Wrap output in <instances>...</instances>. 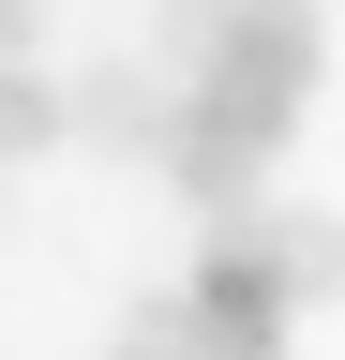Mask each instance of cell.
I'll return each instance as SVG.
<instances>
[{
	"label": "cell",
	"mask_w": 345,
	"mask_h": 360,
	"mask_svg": "<svg viewBox=\"0 0 345 360\" xmlns=\"http://www.w3.org/2000/svg\"><path fill=\"white\" fill-rule=\"evenodd\" d=\"M165 105H181V75H150V60L60 75V135H75V150H105V165H150V150H165Z\"/></svg>",
	"instance_id": "3957f363"
},
{
	"label": "cell",
	"mask_w": 345,
	"mask_h": 360,
	"mask_svg": "<svg viewBox=\"0 0 345 360\" xmlns=\"http://www.w3.org/2000/svg\"><path fill=\"white\" fill-rule=\"evenodd\" d=\"M30 150H60V75H30V45L0 60V165H30Z\"/></svg>",
	"instance_id": "5b68a950"
},
{
	"label": "cell",
	"mask_w": 345,
	"mask_h": 360,
	"mask_svg": "<svg viewBox=\"0 0 345 360\" xmlns=\"http://www.w3.org/2000/svg\"><path fill=\"white\" fill-rule=\"evenodd\" d=\"M226 240H255L285 300H345V210H226Z\"/></svg>",
	"instance_id": "277c9868"
},
{
	"label": "cell",
	"mask_w": 345,
	"mask_h": 360,
	"mask_svg": "<svg viewBox=\"0 0 345 360\" xmlns=\"http://www.w3.org/2000/svg\"><path fill=\"white\" fill-rule=\"evenodd\" d=\"M120 360H181V345H165V330H120Z\"/></svg>",
	"instance_id": "52a82bcc"
},
{
	"label": "cell",
	"mask_w": 345,
	"mask_h": 360,
	"mask_svg": "<svg viewBox=\"0 0 345 360\" xmlns=\"http://www.w3.org/2000/svg\"><path fill=\"white\" fill-rule=\"evenodd\" d=\"M136 330H165L181 360H285L300 300L271 285V270H255V240H226V225H210V255H195L165 300H136Z\"/></svg>",
	"instance_id": "6da1fadb"
},
{
	"label": "cell",
	"mask_w": 345,
	"mask_h": 360,
	"mask_svg": "<svg viewBox=\"0 0 345 360\" xmlns=\"http://www.w3.org/2000/svg\"><path fill=\"white\" fill-rule=\"evenodd\" d=\"M15 45H30V0H0V60H15Z\"/></svg>",
	"instance_id": "8992f818"
},
{
	"label": "cell",
	"mask_w": 345,
	"mask_h": 360,
	"mask_svg": "<svg viewBox=\"0 0 345 360\" xmlns=\"http://www.w3.org/2000/svg\"><path fill=\"white\" fill-rule=\"evenodd\" d=\"M165 180H181V210H255L271 195V165H285V120H255V105H226V90H195L181 75V105H165V150H150Z\"/></svg>",
	"instance_id": "7a4b0ae2"
}]
</instances>
